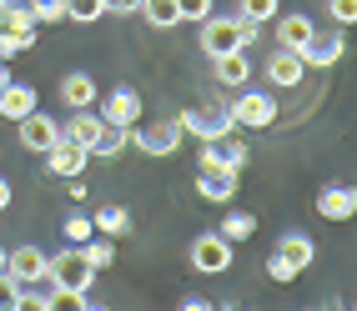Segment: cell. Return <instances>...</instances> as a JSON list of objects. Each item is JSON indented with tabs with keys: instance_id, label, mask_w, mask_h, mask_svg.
<instances>
[{
	"instance_id": "6da1fadb",
	"label": "cell",
	"mask_w": 357,
	"mask_h": 311,
	"mask_svg": "<svg viewBox=\"0 0 357 311\" xmlns=\"http://www.w3.org/2000/svg\"><path fill=\"white\" fill-rule=\"evenodd\" d=\"M45 281H56V286H61V296H81V292H91V281H96V266H91V261L81 256V246H70V241H66L61 256L45 261Z\"/></svg>"
},
{
	"instance_id": "7a4b0ae2",
	"label": "cell",
	"mask_w": 357,
	"mask_h": 311,
	"mask_svg": "<svg viewBox=\"0 0 357 311\" xmlns=\"http://www.w3.org/2000/svg\"><path fill=\"white\" fill-rule=\"evenodd\" d=\"M176 131L211 141V136H227V131H236V126H231L227 101H206V106H197V111H181V115H176Z\"/></svg>"
},
{
	"instance_id": "3957f363",
	"label": "cell",
	"mask_w": 357,
	"mask_h": 311,
	"mask_svg": "<svg viewBox=\"0 0 357 311\" xmlns=\"http://www.w3.org/2000/svg\"><path fill=\"white\" fill-rule=\"evenodd\" d=\"M227 111H231V126H242V131H261V126H272V121H277V101H272V90H242Z\"/></svg>"
},
{
	"instance_id": "277c9868",
	"label": "cell",
	"mask_w": 357,
	"mask_h": 311,
	"mask_svg": "<svg viewBox=\"0 0 357 311\" xmlns=\"http://www.w3.org/2000/svg\"><path fill=\"white\" fill-rule=\"evenodd\" d=\"M247 166V141L242 136H211L206 146H202V166L197 171H242Z\"/></svg>"
},
{
	"instance_id": "5b68a950",
	"label": "cell",
	"mask_w": 357,
	"mask_h": 311,
	"mask_svg": "<svg viewBox=\"0 0 357 311\" xmlns=\"http://www.w3.org/2000/svg\"><path fill=\"white\" fill-rule=\"evenodd\" d=\"M131 146L141 151V156H176L181 151V131H176V121H156V126H131Z\"/></svg>"
},
{
	"instance_id": "8992f818",
	"label": "cell",
	"mask_w": 357,
	"mask_h": 311,
	"mask_svg": "<svg viewBox=\"0 0 357 311\" xmlns=\"http://www.w3.org/2000/svg\"><path fill=\"white\" fill-rule=\"evenodd\" d=\"M192 266H197L202 276H222V271H231V241H227L222 231L197 236V241H192Z\"/></svg>"
},
{
	"instance_id": "52a82bcc",
	"label": "cell",
	"mask_w": 357,
	"mask_h": 311,
	"mask_svg": "<svg viewBox=\"0 0 357 311\" xmlns=\"http://www.w3.org/2000/svg\"><path fill=\"white\" fill-rule=\"evenodd\" d=\"M227 51H247L236 15H206L202 20V56H227Z\"/></svg>"
},
{
	"instance_id": "ba28073f",
	"label": "cell",
	"mask_w": 357,
	"mask_h": 311,
	"mask_svg": "<svg viewBox=\"0 0 357 311\" xmlns=\"http://www.w3.org/2000/svg\"><path fill=\"white\" fill-rule=\"evenodd\" d=\"M15 126H20V146H26V151H36V156H45V151H51L56 141H61V121H56V115H45V111L20 115Z\"/></svg>"
},
{
	"instance_id": "9c48e42d",
	"label": "cell",
	"mask_w": 357,
	"mask_h": 311,
	"mask_svg": "<svg viewBox=\"0 0 357 311\" xmlns=\"http://www.w3.org/2000/svg\"><path fill=\"white\" fill-rule=\"evenodd\" d=\"M297 56H302L307 70H327V65H337V61L347 56V40H342V31H327V35L312 31V40H307Z\"/></svg>"
},
{
	"instance_id": "30bf717a",
	"label": "cell",
	"mask_w": 357,
	"mask_h": 311,
	"mask_svg": "<svg viewBox=\"0 0 357 311\" xmlns=\"http://www.w3.org/2000/svg\"><path fill=\"white\" fill-rule=\"evenodd\" d=\"M45 256L40 246H15V251H6V276L15 281V286H31V281H45Z\"/></svg>"
},
{
	"instance_id": "8fae6325",
	"label": "cell",
	"mask_w": 357,
	"mask_h": 311,
	"mask_svg": "<svg viewBox=\"0 0 357 311\" xmlns=\"http://www.w3.org/2000/svg\"><path fill=\"white\" fill-rule=\"evenodd\" d=\"M86 161H91V151L81 146V141H70V136H61L51 151H45V166H51V176H81L86 171Z\"/></svg>"
},
{
	"instance_id": "7c38bea8",
	"label": "cell",
	"mask_w": 357,
	"mask_h": 311,
	"mask_svg": "<svg viewBox=\"0 0 357 311\" xmlns=\"http://www.w3.org/2000/svg\"><path fill=\"white\" fill-rule=\"evenodd\" d=\"M0 31L15 35V40L31 51V45H36V31H40V20H36L31 6H15V0H6V6H0Z\"/></svg>"
},
{
	"instance_id": "4fadbf2b",
	"label": "cell",
	"mask_w": 357,
	"mask_h": 311,
	"mask_svg": "<svg viewBox=\"0 0 357 311\" xmlns=\"http://www.w3.org/2000/svg\"><path fill=\"white\" fill-rule=\"evenodd\" d=\"M101 121H111V126H136V121H141V95H136L131 86H116L106 101H101Z\"/></svg>"
},
{
	"instance_id": "5bb4252c",
	"label": "cell",
	"mask_w": 357,
	"mask_h": 311,
	"mask_svg": "<svg viewBox=\"0 0 357 311\" xmlns=\"http://www.w3.org/2000/svg\"><path fill=\"white\" fill-rule=\"evenodd\" d=\"M302 76H307V65H302L297 51H282V45H277V56H267V81H272L277 90H297Z\"/></svg>"
},
{
	"instance_id": "9a60e30c",
	"label": "cell",
	"mask_w": 357,
	"mask_h": 311,
	"mask_svg": "<svg viewBox=\"0 0 357 311\" xmlns=\"http://www.w3.org/2000/svg\"><path fill=\"white\" fill-rule=\"evenodd\" d=\"M61 101L70 111H86V106H96L101 101V90H96V76H86V70H66L61 76Z\"/></svg>"
},
{
	"instance_id": "2e32d148",
	"label": "cell",
	"mask_w": 357,
	"mask_h": 311,
	"mask_svg": "<svg viewBox=\"0 0 357 311\" xmlns=\"http://www.w3.org/2000/svg\"><path fill=\"white\" fill-rule=\"evenodd\" d=\"M211 76H217L222 86H231V90H242V86L252 81V61H247V51H227V56H211Z\"/></svg>"
},
{
	"instance_id": "e0dca14e",
	"label": "cell",
	"mask_w": 357,
	"mask_h": 311,
	"mask_svg": "<svg viewBox=\"0 0 357 311\" xmlns=\"http://www.w3.org/2000/svg\"><path fill=\"white\" fill-rule=\"evenodd\" d=\"M236 186H242V176H236V171H202V176H197V196L227 206V201L236 196Z\"/></svg>"
},
{
	"instance_id": "ac0fdd59",
	"label": "cell",
	"mask_w": 357,
	"mask_h": 311,
	"mask_svg": "<svg viewBox=\"0 0 357 311\" xmlns=\"http://www.w3.org/2000/svg\"><path fill=\"white\" fill-rule=\"evenodd\" d=\"M277 256H282V261H287V266L302 276V271L317 261V246H312V236H302V231H287V236L277 241Z\"/></svg>"
},
{
	"instance_id": "d6986e66",
	"label": "cell",
	"mask_w": 357,
	"mask_h": 311,
	"mask_svg": "<svg viewBox=\"0 0 357 311\" xmlns=\"http://www.w3.org/2000/svg\"><path fill=\"white\" fill-rule=\"evenodd\" d=\"M352 211H357V191L352 186H327L317 196V216H327V221H347Z\"/></svg>"
},
{
	"instance_id": "ffe728a7",
	"label": "cell",
	"mask_w": 357,
	"mask_h": 311,
	"mask_svg": "<svg viewBox=\"0 0 357 311\" xmlns=\"http://www.w3.org/2000/svg\"><path fill=\"white\" fill-rule=\"evenodd\" d=\"M36 111V86H20V81H6V90H0V115L6 121H20V115Z\"/></svg>"
},
{
	"instance_id": "44dd1931",
	"label": "cell",
	"mask_w": 357,
	"mask_h": 311,
	"mask_svg": "<svg viewBox=\"0 0 357 311\" xmlns=\"http://www.w3.org/2000/svg\"><path fill=\"white\" fill-rule=\"evenodd\" d=\"M101 126H106V121H101V111H91V106H86V111H70V121L61 126V136H70V141H81V146L91 151V141L101 136Z\"/></svg>"
},
{
	"instance_id": "7402d4cb",
	"label": "cell",
	"mask_w": 357,
	"mask_h": 311,
	"mask_svg": "<svg viewBox=\"0 0 357 311\" xmlns=\"http://www.w3.org/2000/svg\"><path fill=\"white\" fill-rule=\"evenodd\" d=\"M312 40V15H282L277 20V45L282 51H302Z\"/></svg>"
},
{
	"instance_id": "603a6c76",
	"label": "cell",
	"mask_w": 357,
	"mask_h": 311,
	"mask_svg": "<svg viewBox=\"0 0 357 311\" xmlns=\"http://www.w3.org/2000/svg\"><path fill=\"white\" fill-rule=\"evenodd\" d=\"M131 146V126H101V136L96 141H91V156H101V161H116V156H121Z\"/></svg>"
},
{
	"instance_id": "cb8c5ba5",
	"label": "cell",
	"mask_w": 357,
	"mask_h": 311,
	"mask_svg": "<svg viewBox=\"0 0 357 311\" xmlns=\"http://www.w3.org/2000/svg\"><path fill=\"white\" fill-rule=\"evenodd\" d=\"M91 226H96V236H111V241H116V236L131 231V211L126 206H101L96 216H91Z\"/></svg>"
},
{
	"instance_id": "d4e9b609",
	"label": "cell",
	"mask_w": 357,
	"mask_h": 311,
	"mask_svg": "<svg viewBox=\"0 0 357 311\" xmlns=\"http://www.w3.org/2000/svg\"><path fill=\"white\" fill-rule=\"evenodd\" d=\"M136 10L146 15L156 31H176V26H181V10H176V0H141Z\"/></svg>"
},
{
	"instance_id": "484cf974",
	"label": "cell",
	"mask_w": 357,
	"mask_h": 311,
	"mask_svg": "<svg viewBox=\"0 0 357 311\" xmlns=\"http://www.w3.org/2000/svg\"><path fill=\"white\" fill-rule=\"evenodd\" d=\"M66 20H76V26H91V20L106 15V0H61Z\"/></svg>"
},
{
	"instance_id": "4316f807",
	"label": "cell",
	"mask_w": 357,
	"mask_h": 311,
	"mask_svg": "<svg viewBox=\"0 0 357 311\" xmlns=\"http://www.w3.org/2000/svg\"><path fill=\"white\" fill-rule=\"evenodd\" d=\"M81 256H86L96 271H106L111 261H116V246H111V236H91V241H81Z\"/></svg>"
},
{
	"instance_id": "83f0119b",
	"label": "cell",
	"mask_w": 357,
	"mask_h": 311,
	"mask_svg": "<svg viewBox=\"0 0 357 311\" xmlns=\"http://www.w3.org/2000/svg\"><path fill=\"white\" fill-rule=\"evenodd\" d=\"M222 236L236 246V241H252L257 236V216H242V211H231V216H222Z\"/></svg>"
},
{
	"instance_id": "f1b7e54d",
	"label": "cell",
	"mask_w": 357,
	"mask_h": 311,
	"mask_svg": "<svg viewBox=\"0 0 357 311\" xmlns=\"http://www.w3.org/2000/svg\"><path fill=\"white\" fill-rule=\"evenodd\" d=\"M236 15H247V20H257V26H267V20L277 15V0H242V10Z\"/></svg>"
},
{
	"instance_id": "f546056e",
	"label": "cell",
	"mask_w": 357,
	"mask_h": 311,
	"mask_svg": "<svg viewBox=\"0 0 357 311\" xmlns=\"http://www.w3.org/2000/svg\"><path fill=\"white\" fill-rule=\"evenodd\" d=\"M91 236H96V226H91V216H66V241H70V246L91 241Z\"/></svg>"
},
{
	"instance_id": "4dcf8cb0",
	"label": "cell",
	"mask_w": 357,
	"mask_h": 311,
	"mask_svg": "<svg viewBox=\"0 0 357 311\" xmlns=\"http://www.w3.org/2000/svg\"><path fill=\"white\" fill-rule=\"evenodd\" d=\"M327 15L337 20V26H352L357 20V0H327Z\"/></svg>"
},
{
	"instance_id": "1f68e13d",
	"label": "cell",
	"mask_w": 357,
	"mask_h": 311,
	"mask_svg": "<svg viewBox=\"0 0 357 311\" xmlns=\"http://www.w3.org/2000/svg\"><path fill=\"white\" fill-rule=\"evenodd\" d=\"M176 10H181V20H206L211 0H176Z\"/></svg>"
},
{
	"instance_id": "d6a6232c",
	"label": "cell",
	"mask_w": 357,
	"mask_h": 311,
	"mask_svg": "<svg viewBox=\"0 0 357 311\" xmlns=\"http://www.w3.org/2000/svg\"><path fill=\"white\" fill-rule=\"evenodd\" d=\"M31 10H36V20H40V26H45V20H66L61 0H31Z\"/></svg>"
},
{
	"instance_id": "836d02e7",
	"label": "cell",
	"mask_w": 357,
	"mask_h": 311,
	"mask_svg": "<svg viewBox=\"0 0 357 311\" xmlns=\"http://www.w3.org/2000/svg\"><path fill=\"white\" fill-rule=\"evenodd\" d=\"M267 276H272V281H297V271H292V266H287V261H282L277 251L267 256Z\"/></svg>"
},
{
	"instance_id": "e575fe53",
	"label": "cell",
	"mask_w": 357,
	"mask_h": 311,
	"mask_svg": "<svg viewBox=\"0 0 357 311\" xmlns=\"http://www.w3.org/2000/svg\"><path fill=\"white\" fill-rule=\"evenodd\" d=\"M236 31H242V45H257V40H261V26H257V20H247V15H236Z\"/></svg>"
},
{
	"instance_id": "d590c367",
	"label": "cell",
	"mask_w": 357,
	"mask_h": 311,
	"mask_svg": "<svg viewBox=\"0 0 357 311\" xmlns=\"http://www.w3.org/2000/svg\"><path fill=\"white\" fill-rule=\"evenodd\" d=\"M20 51H26V45H20L15 35H6V31H0V61H15Z\"/></svg>"
},
{
	"instance_id": "8d00e7d4",
	"label": "cell",
	"mask_w": 357,
	"mask_h": 311,
	"mask_svg": "<svg viewBox=\"0 0 357 311\" xmlns=\"http://www.w3.org/2000/svg\"><path fill=\"white\" fill-rule=\"evenodd\" d=\"M141 0H106V15H136Z\"/></svg>"
},
{
	"instance_id": "74e56055",
	"label": "cell",
	"mask_w": 357,
	"mask_h": 311,
	"mask_svg": "<svg viewBox=\"0 0 357 311\" xmlns=\"http://www.w3.org/2000/svg\"><path fill=\"white\" fill-rule=\"evenodd\" d=\"M181 311H206V296H181Z\"/></svg>"
},
{
	"instance_id": "f35d334b",
	"label": "cell",
	"mask_w": 357,
	"mask_h": 311,
	"mask_svg": "<svg viewBox=\"0 0 357 311\" xmlns=\"http://www.w3.org/2000/svg\"><path fill=\"white\" fill-rule=\"evenodd\" d=\"M6 206H10V181L0 176V211H6Z\"/></svg>"
},
{
	"instance_id": "ab89813d",
	"label": "cell",
	"mask_w": 357,
	"mask_h": 311,
	"mask_svg": "<svg viewBox=\"0 0 357 311\" xmlns=\"http://www.w3.org/2000/svg\"><path fill=\"white\" fill-rule=\"evenodd\" d=\"M6 81H10V70H6V61H0V90H6Z\"/></svg>"
},
{
	"instance_id": "60d3db41",
	"label": "cell",
	"mask_w": 357,
	"mask_h": 311,
	"mask_svg": "<svg viewBox=\"0 0 357 311\" xmlns=\"http://www.w3.org/2000/svg\"><path fill=\"white\" fill-rule=\"evenodd\" d=\"M0 271H6V246H0Z\"/></svg>"
},
{
	"instance_id": "b9f144b4",
	"label": "cell",
	"mask_w": 357,
	"mask_h": 311,
	"mask_svg": "<svg viewBox=\"0 0 357 311\" xmlns=\"http://www.w3.org/2000/svg\"><path fill=\"white\" fill-rule=\"evenodd\" d=\"M0 6H6V0H0Z\"/></svg>"
}]
</instances>
